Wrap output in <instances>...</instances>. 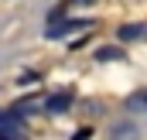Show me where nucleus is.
<instances>
[{
	"instance_id": "20e7f679",
	"label": "nucleus",
	"mask_w": 147,
	"mask_h": 140,
	"mask_svg": "<svg viewBox=\"0 0 147 140\" xmlns=\"http://www.w3.org/2000/svg\"><path fill=\"white\" fill-rule=\"evenodd\" d=\"M96 58H99V62H116V58H123V51H116V48H99Z\"/></svg>"
},
{
	"instance_id": "39448f33",
	"label": "nucleus",
	"mask_w": 147,
	"mask_h": 140,
	"mask_svg": "<svg viewBox=\"0 0 147 140\" xmlns=\"http://www.w3.org/2000/svg\"><path fill=\"white\" fill-rule=\"evenodd\" d=\"M137 106H147V92H137V96H130L127 109H137Z\"/></svg>"
},
{
	"instance_id": "7ed1b4c3",
	"label": "nucleus",
	"mask_w": 147,
	"mask_h": 140,
	"mask_svg": "<svg viewBox=\"0 0 147 140\" xmlns=\"http://www.w3.org/2000/svg\"><path fill=\"white\" fill-rule=\"evenodd\" d=\"M144 31H147L144 24H127V28H120L116 34L123 38V41H134V38H140V34H144Z\"/></svg>"
},
{
	"instance_id": "f03ea898",
	"label": "nucleus",
	"mask_w": 147,
	"mask_h": 140,
	"mask_svg": "<svg viewBox=\"0 0 147 140\" xmlns=\"http://www.w3.org/2000/svg\"><path fill=\"white\" fill-rule=\"evenodd\" d=\"M69 103H72L69 92H65V96H51V99H48V113H62V109H69Z\"/></svg>"
},
{
	"instance_id": "f257e3e1",
	"label": "nucleus",
	"mask_w": 147,
	"mask_h": 140,
	"mask_svg": "<svg viewBox=\"0 0 147 140\" xmlns=\"http://www.w3.org/2000/svg\"><path fill=\"white\" fill-rule=\"evenodd\" d=\"M24 127H21V120L17 116H3L0 113V137H7V133H21Z\"/></svg>"
}]
</instances>
